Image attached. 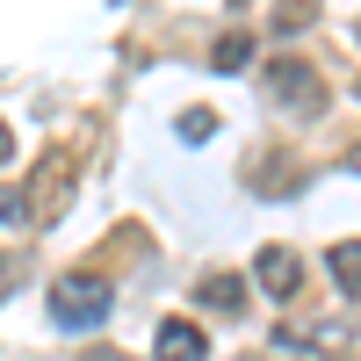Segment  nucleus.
<instances>
[{"mask_svg":"<svg viewBox=\"0 0 361 361\" xmlns=\"http://www.w3.org/2000/svg\"><path fill=\"white\" fill-rule=\"evenodd\" d=\"M109 304H116V289H109V275H58L51 282V325L58 333H94V325L109 318Z\"/></svg>","mask_w":361,"mask_h":361,"instance_id":"nucleus-1","label":"nucleus"},{"mask_svg":"<svg viewBox=\"0 0 361 361\" xmlns=\"http://www.w3.org/2000/svg\"><path fill=\"white\" fill-rule=\"evenodd\" d=\"M260 87H267V102L282 116H296V123H318L325 116V80L304 66V58H275V66L260 73Z\"/></svg>","mask_w":361,"mask_h":361,"instance_id":"nucleus-2","label":"nucleus"},{"mask_svg":"<svg viewBox=\"0 0 361 361\" xmlns=\"http://www.w3.org/2000/svg\"><path fill=\"white\" fill-rule=\"evenodd\" d=\"M253 282L275 296V304H289L296 289H304V260H296V246H260V260H253Z\"/></svg>","mask_w":361,"mask_h":361,"instance_id":"nucleus-3","label":"nucleus"},{"mask_svg":"<svg viewBox=\"0 0 361 361\" xmlns=\"http://www.w3.org/2000/svg\"><path fill=\"white\" fill-rule=\"evenodd\" d=\"M152 354H159V361H209V340H202V325L166 318L159 333H152Z\"/></svg>","mask_w":361,"mask_h":361,"instance_id":"nucleus-4","label":"nucleus"},{"mask_svg":"<svg viewBox=\"0 0 361 361\" xmlns=\"http://www.w3.org/2000/svg\"><path fill=\"white\" fill-rule=\"evenodd\" d=\"M325 267H333V282H340L347 304H361V238H340V246L325 253Z\"/></svg>","mask_w":361,"mask_h":361,"instance_id":"nucleus-5","label":"nucleus"},{"mask_svg":"<svg viewBox=\"0 0 361 361\" xmlns=\"http://www.w3.org/2000/svg\"><path fill=\"white\" fill-rule=\"evenodd\" d=\"M195 304H209V311H246V282H238V275H202L195 282Z\"/></svg>","mask_w":361,"mask_h":361,"instance_id":"nucleus-6","label":"nucleus"},{"mask_svg":"<svg viewBox=\"0 0 361 361\" xmlns=\"http://www.w3.org/2000/svg\"><path fill=\"white\" fill-rule=\"evenodd\" d=\"M209 66H217V73L253 66V37H238V29H231V37H217V44H209Z\"/></svg>","mask_w":361,"mask_h":361,"instance_id":"nucleus-7","label":"nucleus"},{"mask_svg":"<svg viewBox=\"0 0 361 361\" xmlns=\"http://www.w3.org/2000/svg\"><path fill=\"white\" fill-rule=\"evenodd\" d=\"M37 224V202H29V188H0V231H29Z\"/></svg>","mask_w":361,"mask_h":361,"instance_id":"nucleus-8","label":"nucleus"},{"mask_svg":"<svg viewBox=\"0 0 361 361\" xmlns=\"http://www.w3.org/2000/svg\"><path fill=\"white\" fill-rule=\"evenodd\" d=\"M318 8H325V0H275V29H282V37H296V29L318 22Z\"/></svg>","mask_w":361,"mask_h":361,"instance_id":"nucleus-9","label":"nucleus"},{"mask_svg":"<svg viewBox=\"0 0 361 361\" xmlns=\"http://www.w3.org/2000/svg\"><path fill=\"white\" fill-rule=\"evenodd\" d=\"M209 130H217V116H209V109H188V116H180V137H188V145H202Z\"/></svg>","mask_w":361,"mask_h":361,"instance_id":"nucleus-10","label":"nucleus"},{"mask_svg":"<svg viewBox=\"0 0 361 361\" xmlns=\"http://www.w3.org/2000/svg\"><path fill=\"white\" fill-rule=\"evenodd\" d=\"M15 282H22V260H0V304L15 296Z\"/></svg>","mask_w":361,"mask_h":361,"instance_id":"nucleus-11","label":"nucleus"},{"mask_svg":"<svg viewBox=\"0 0 361 361\" xmlns=\"http://www.w3.org/2000/svg\"><path fill=\"white\" fill-rule=\"evenodd\" d=\"M80 361H130V354H123V347H87Z\"/></svg>","mask_w":361,"mask_h":361,"instance_id":"nucleus-12","label":"nucleus"},{"mask_svg":"<svg viewBox=\"0 0 361 361\" xmlns=\"http://www.w3.org/2000/svg\"><path fill=\"white\" fill-rule=\"evenodd\" d=\"M8 159H15V130L0 123V166H8Z\"/></svg>","mask_w":361,"mask_h":361,"instance_id":"nucleus-13","label":"nucleus"},{"mask_svg":"<svg viewBox=\"0 0 361 361\" xmlns=\"http://www.w3.org/2000/svg\"><path fill=\"white\" fill-rule=\"evenodd\" d=\"M347 166H354V173H361V145H354V152H347Z\"/></svg>","mask_w":361,"mask_h":361,"instance_id":"nucleus-14","label":"nucleus"},{"mask_svg":"<svg viewBox=\"0 0 361 361\" xmlns=\"http://www.w3.org/2000/svg\"><path fill=\"white\" fill-rule=\"evenodd\" d=\"M354 102H361V80H354Z\"/></svg>","mask_w":361,"mask_h":361,"instance_id":"nucleus-15","label":"nucleus"},{"mask_svg":"<svg viewBox=\"0 0 361 361\" xmlns=\"http://www.w3.org/2000/svg\"><path fill=\"white\" fill-rule=\"evenodd\" d=\"M354 44H361V22H354Z\"/></svg>","mask_w":361,"mask_h":361,"instance_id":"nucleus-16","label":"nucleus"}]
</instances>
